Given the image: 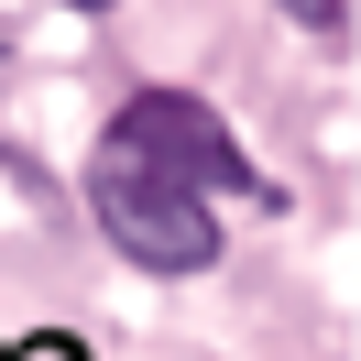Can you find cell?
I'll use <instances>...</instances> for the list:
<instances>
[{"label": "cell", "mask_w": 361, "mask_h": 361, "mask_svg": "<svg viewBox=\"0 0 361 361\" xmlns=\"http://www.w3.org/2000/svg\"><path fill=\"white\" fill-rule=\"evenodd\" d=\"M88 208H99V230H110V252L142 263V274H208L219 263V208L186 176L142 164L121 132L99 142V164H88Z\"/></svg>", "instance_id": "1"}, {"label": "cell", "mask_w": 361, "mask_h": 361, "mask_svg": "<svg viewBox=\"0 0 361 361\" xmlns=\"http://www.w3.org/2000/svg\"><path fill=\"white\" fill-rule=\"evenodd\" d=\"M121 142H132L142 164H164V176H186L197 197H263V176L241 164L230 121L208 110V99H186V88H142V99H121Z\"/></svg>", "instance_id": "2"}, {"label": "cell", "mask_w": 361, "mask_h": 361, "mask_svg": "<svg viewBox=\"0 0 361 361\" xmlns=\"http://www.w3.org/2000/svg\"><path fill=\"white\" fill-rule=\"evenodd\" d=\"M23 361H77V350H66V339H33V350H23Z\"/></svg>", "instance_id": "3"}, {"label": "cell", "mask_w": 361, "mask_h": 361, "mask_svg": "<svg viewBox=\"0 0 361 361\" xmlns=\"http://www.w3.org/2000/svg\"><path fill=\"white\" fill-rule=\"evenodd\" d=\"M66 11H110V0H66Z\"/></svg>", "instance_id": "4"}]
</instances>
